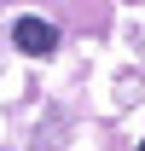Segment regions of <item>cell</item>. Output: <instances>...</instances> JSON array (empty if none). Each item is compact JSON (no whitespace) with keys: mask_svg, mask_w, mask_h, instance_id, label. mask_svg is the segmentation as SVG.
Returning a JSON list of instances; mask_svg holds the SVG:
<instances>
[{"mask_svg":"<svg viewBox=\"0 0 145 151\" xmlns=\"http://www.w3.org/2000/svg\"><path fill=\"white\" fill-rule=\"evenodd\" d=\"M12 41H18V52H29V58H47L58 47V29L47 18H18L12 23Z\"/></svg>","mask_w":145,"mask_h":151,"instance_id":"6da1fadb","label":"cell"}]
</instances>
